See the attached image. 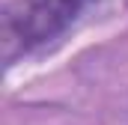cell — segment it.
<instances>
[{
  "instance_id": "cell-1",
  "label": "cell",
  "mask_w": 128,
  "mask_h": 125,
  "mask_svg": "<svg viewBox=\"0 0 128 125\" xmlns=\"http://www.w3.org/2000/svg\"><path fill=\"white\" fill-rule=\"evenodd\" d=\"M101 0H21L6 18V48L15 42L21 51L42 48L68 33Z\"/></svg>"
}]
</instances>
